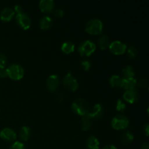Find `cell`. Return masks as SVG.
Returning a JSON list of instances; mask_svg holds the SVG:
<instances>
[{"instance_id": "cell-26", "label": "cell", "mask_w": 149, "mask_h": 149, "mask_svg": "<svg viewBox=\"0 0 149 149\" xmlns=\"http://www.w3.org/2000/svg\"><path fill=\"white\" fill-rule=\"evenodd\" d=\"M125 109H126V105H125V103L122 100L119 99L117 100V102H116V109L117 111H119L123 112L125 110Z\"/></svg>"}, {"instance_id": "cell-22", "label": "cell", "mask_w": 149, "mask_h": 149, "mask_svg": "<svg viewBox=\"0 0 149 149\" xmlns=\"http://www.w3.org/2000/svg\"><path fill=\"white\" fill-rule=\"evenodd\" d=\"M80 126L82 130H88L92 126V119L87 115L83 116L80 122Z\"/></svg>"}, {"instance_id": "cell-21", "label": "cell", "mask_w": 149, "mask_h": 149, "mask_svg": "<svg viewBox=\"0 0 149 149\" xmlns=\"http://www.w3.org/2000/svg\"><path fill=\"white\" fill-rule=\"evenodd\" d=\"M120 140L125 145H128V144L131 143L134 140V135L132 132H130V131H126L122 135H121Z\"/></svg>"}, {"instance_id": "cell-9", "label": "cell", "mask_w": 149, "mask_h": 149, "mask_svg": "<svg viewBox=\"0 0 149 149\" xmlns=\"http://www.w3.org/2000/svg\"><path fill=\"white\" fill-rule=\"evenodd\" d=\"M103 113H104L103 106L100 103H96L91 109H90L87 115L91 119H97L103 116Z\"/></svg>"}, {"instance_id": "cell-6", "label": "cell", "mask_w": 149, "mask_h": 149, "mask_svg": "<svg viewBox=\"0 0 149 149\" xmlns=\"http://www.w3.org/2000/svg\"><path fill=\"white\" fill-rule=\"evenodd\" d=\"M63 84L67 90L71 91H75L79 87L78 81L71 73H68L64 76L63 79Z\"/></svg>"}, {"instance_id": "cell-31", "label": "cell", "mask_w": 149, "mask_h": 149, "mask_svg": "<svg viewBox=\"0 0 149 149\" xmlns=\"http://www.w3.org/2000/svg\"><path fill=\"white\" fill-rule=\"evenodd\" d=\"M55 15L58 17H61L63 16L64 12L62 9H57L55 10V13H54Z\"/></svg>"}, {"instance_id": "cell-28", "label": "cell", "mask_w": 149, "mask_h": 149, "mask_svg": "<svg viewBox=\"0 0 149 149\" xmlns=\"http://www.w3.org/2000/svg\"><path fill=\"white\" fill-rule=\"evenodd\" d=\"M9 149H26V148H25V146L23 143L16 141L10 147Z\"/></svg>"}, {"instance_id": "cell-8", "label": "cell", "mask_w": 149, "mask_h": 149, "mask_svg": "<svg viewBox=\"0 0 149 149\" xmlns=\"http://www.w3.org/2000/svg\"><path fill=\"white\" fill-rule=\"evenodd\" d=\"M109 48L112 53L115 55H122L126 51L127 45L120 41H113L111 42Z\"/></svg>"}, {"instance_id": "cell-30", "label": "cell", "mask_w": 149, "mask_h": 149, "mask_svg": "<svg viewBox=\"0 0 149 149\" xmlns=\"http://www.w3.org/2000/svg\"><path fill=\"white\" fill-rule=\"evenodd\" d=\"M137 85L140 86L141 87H147V86H148V81H147L146 79L143 78L140 79L138 82H137Z\"/></svg>"}, {"instance_id": "cell-19", "label": "cell", "mask_w": 149, "mask_h": 149, "mask_svg": "<svg viewBox=\"0 0 149 149\" xmlns=\"http://www.w3.org/2000/svg\"><path fill=\"white\" fill-rule=\"evenodd\" d=\"M31 128L27 126H23L19 131V137L23 141H26L29 140L31 135Z\"/></svg>"}, {"instance_id": "cell-29", "label": "cell", "mask_w": 149, "mask_h": 149, "mask_svg": "<svg viewBox=\"0 0 149 149\" xmlns=\"http://www.w3.org/2000/svg\"><path fill=\"white\" fill-rule=\"evenodd\" d=\"M7 57L2 53H0V68H5L6 65H7Z\"/></svg>"}, {"instance_id": "cell-15", "label": "cell", "mask_w": 149, "mask_h": 149, "mask_svg": "<svg viewBox=\"0 0 149 149\" xmlns=\"http://www.w3.org/2000/svg\"><path fill=\"white\" fill-rule=\"evenodd\" d=\"M15 15V11L10 7H5L0 13V19L3 21H10Z\"/></svg>"}, {"instance_id": "cell-33", "label": "cell", "mask_w": 149, "mask_h": 149, "mask_svg": "<svg viewBox=\"0 0 149 149\" xmlns=\"http://www.w3.org/2000/svg\"><path fill=\"white\" fill-rule=\"evenodd\" d=\"M15 11L17 14H19V13H23V9L21 5H20V4H16V5H15Z\"/></svg>"}, {"instance_id": "cell-14", "label": "cell", "mask_w": 149, "mask_h": 149, "mask_svg": "<svg viewBox=\"0 0 149 149\" xmlns=\"http://www.w3.org/2000/svg\"><path fill=\"white\" fill-rule=\"evenodd\" d=\"M137 82L138 81L135 78L122 79L121 87L126 90H135V87L137 86Z\"/></svg>"}, {"instance_id": "cell-34", "label": "cell", "mask_w": 149, "mask_h": 149, "mask_svg": "<svg viewBox=\"0 0 149 149\" xmlns=\"http://www.w3.org/2000/svg\"><path fill=\"white\" fill-rule=\"evenodd\" d=\"M143 131H144V132H145V134H146V136H148V132H149V125H148V123H146V124H145V125H144V126H143Z\"/></svg>"}, {"instance_id": "cell-32", "label": "cell", "mask_w": 149, "mask_h": 149, "mask_svg": "<svg viewBox=\"0 0 149 149\" xmlns=\"http://www.w3.org/2000/svg\"><path fill=\"white\" fill-rule=\"evenodd\" d=\"M8 74H7V70L6 68H0V77L1 78H4V77H7Z\"/></svg>"}, {"instance_id": "cell-18", "label": "cell", "mask_w": 149, "mask_h": 149, "mask_svg": "<svg viewBox=\"0 0 149 149\" xmlns=\"http://www.w3.org/2000/svg\"><path fill=\"white\" fill-rule=\"evenodd\" d=\"M97 45L101 49H106V48L109 47V45H110V39L106 34L100 35L98 40H97Z\"/></svg>"}, {"instance_id": "cell-35", "label": "cell", "mask_w": 149, "mask_h": 149, "mask_svg": "<svg viewBox=\"0 0 149 149\" xmlns=\"http://www.w3.org/2000/svg\"><path fill=\"white\" fill-rule=\"evenodd\" d=\"M102 149H117V148L113 145H107L103 147Z\"/></svg>"}, {"instance_id": "cell-24", "label": "cell", "mask_w": 149, "mask_h": 149, "mask_svg": "<svg viewBox=\"0 0 149 149\" xmlns=\"http://www.w3.org/2000/svg\"><path fill=\"white\" fill-rule=\"evenodd\" d=\"M122 77L119 75H112L109 79V83L113 87H121L122 81Z\"/></svg>"}, {"instance_id": "cell-23", "label": "cell", "mask_w": 149, "mask_h": 149, "mask_svg": "<svg viewBox=\"0 0 149 149\" xmlns=\"http://www.w3.org/2000/svg\"><path fill=\"white\" fill-rule=\"evenodd\" d=\"M74 49H75V45L71 41H66L61 46L62 51L66 54H69L74 52Z\"/></svg>"}, {"instance_id": "cell-11", "label": "cell", "mask_w": 149, "mask_h": 149, "mask_svg": "<svg viewBox=\"0 0 149 149\" xmlns=\"http://www.w3.org/2000/svg\"><path fill=\"white\" fill-rule=\"evenodd\" d=\"M123 98L130 103H135L139 100L140 95L138 91L135 90H126L123 94Z\"/></svg>"}, {"instance_id": "cell-13", "label": "cell", "mask_w": 149, "mask_h": 149, "mask_svg": "<svg viewBox=\"0 0 149 149\" xmlns=\"http://www.w3.org/2000/svg\"><path fill=\"white\" fill-rule=\"evenodd\" d=\"M39 8L43 13H50L53 10L55 2L53 0H41L39 1Z\"/></svg>"}, {"instance_id": "cell-2", "label": "cell", "mask_w": 149, "mask_h": 149, "mask_svg": "<svg viewBox=\"0 0 149 149\" xmlns=\"http://www.w3.org/2000/svg\"><path fill=\"white\" fill-rule=\"evenodd\" d=\"M103 25L100 19L94 18L89 20L85 26V31L90 34H100L103 31Z\"/></svg>"}, {"instance_id": "cell-12", "label": "cell", "mask_w": 149, "mask_h": 149, "mask_svg": "<svg viewBox=\"0 0 149 149\" xmlns=\"http://www.w3.org/2000/svg\"><path fill=\"white\" fill-rule=\"evenodd\" d=\"M0 137L1 139L7 141H13L16 139L17 138V134L11 128L6 127L4 128L0 132Z\"/></svg>"}, {"instance_id": "cell-20", "label": "cell", "mask_w": 149, "mask_h": 149, "mask_svg": "<svg viewBox=\"0 0 149 149\" xmlns=\"http://www.w3.org/2000/svg\"><path fill=\"white\" fill-rule=\"evenodd\" d=\"M122 74L123 79L134 78V77H135V71H134L133 67H132L131 65H126L122 69Z\"/></svg>"}, {"instance_id": "cell-3", "label": "cell", "mask_w": 149, "mask_h": 149, "mask_svg": "<svg viewBox=\"0 0 149 149\" xmlns=\"http://www.w3.org/2000/svg\"><path fill=\"white\" fill-rule=\"evenodd\" d=\"M7 74L12 79L19 80L22 79L24 75V69L19 64L13 63L7 68Z\"/></svg>"}, {"instance_id": "cell-1", "label": "cell", "mask_w": 149, "mask_h": 149, "mask_svg": "<svg viewBox=\"0 0 149 149\" xmlns=\"http://www.w3.org/2000/svg\"><path fill=\"white\" fill-rule=\"evenodd\" d=\"M73 111L80 116H85L88 113L90 109V103L87 100L83 98H77L71 104Z\"/></svg>"}, {"instance_id": "cell-25", "label": "cell", "mask_w": 149, "mask_h": 149, "mask_svg": "<svg viewBox=\"0 0 149 149\" xmlns=\"http://www.w3.org/2000/svg\"><path fill=\"white\" fill-rule=\"evenodd\" d=\"M138 52V49L135 46H130L127 49V55L130 58H136Z\"/></svg>"}, {"instance_id": "cell-10", "label": "cell", "mask_w": 149, "mask_h": 149, "mask_svg": "<svg viewBox=\"0 0 149 149\" xmlns=\"http://www.w3.org/2000/svg\"><path fill=\"white\" fill-rule=\"evenodd\" d=\"M46 85L50 92H55L60 85V79L56 74H52L47 79Z\"/></svg>"}, {"instance_id": "cell-5", "label": "cell", "mask_w": 149, "mask_h": 149, "mask_svg": "<svg viewBox=\"0 0 149 149\" xmlns=\"http://www.w3.org/2000/svg\"><path fill=\"white\" fill-rule=\"evenodd\" d=\"M129 119L124 115H116L112 119L111 126L115 130H124L129 125Z\"/></svg>"}, {"instance_id": "cell-17", "label": "cell", "mask_w": 149, "mask_h": 149, "mask_svg": "<svg viewBox=\"0 0 149 149\" xmlns=\"http://www.w3.org/2000/svg\"><path fill=\"white\" fill-rule=\"evenodd\" d=\"M52 24V17H49V16L46 15L42 17L40 19L39 23V26L40 27L41 29L42 30H46L48 29Z\"/></svg>"}, {"instance_id": "cell-27", "label": "cell", "mask_w": 149, "mask_h": 149, "mask_svg": "<svg viewBox=\"0 0 149 149\" xmlns=\"http://www.w3.org/2000/svg\"><path fill=\"white\" fill-rule=\"evenodd\" d=\"M81 65L83 69L85 70V71H88L90 67H91V62L87 59L83 60L81 62Z\"/></svg>"}, {"instance_id": "cell-4", "label": "cell", "mask_w": 149, "mask_h": 149, "mask_svg": "<svg viewBox=\"0 0 149 149\" xmlns=\"http://www.w3.org/2000/svg\"><path fill=\"white\" fill-rule=\"evenodd\" d=\"M95 44L90 40L83 41L78 47L79 52L81 56H89L95 52Z\"/></svg>"}, {"instance_id": "cell-16", "label": "cell", "mask_w": 149, "mask_h": 149, "mask_svg": "<svg viewBox=\"0 0 149 149\" xmlns=\"http://www.w3.org/2000/svg\"><path fill=\"white\" fill-rule=\"evenodd\" d=\"M86 145L89 149H99L100 142L98 139L94 135H90L88 137L86 141Z\"/></svg>"}, {"instance_id": "cell-7", "label": "cell", "mask_w": 149, "mask_h": 149, "mask_svg": "<svg viewBox=\"0 0 149 149\" xmlns=\"http://www.w3.org/2000/svg\"><path fill=\"white\" fill-rule=\"evenodd\" d=\"M15 20L17 24L22 29H24V30H27V29H29L31 27V17H29V15L26 14V13H19V14H17Z\"/></svg>"}, {"instance_id": "cell-36", "label": "cell", "mask_w": 149, "mask_h": 149, "mask_svg": "<svg viewBox=\"0 0 149 149\" xmlns=\"http://www.w3.org/2000/svg\"><path fill=\"white\" fill-rule=\"evenodd\" d=\"M141 149H149V143H144L141 146Z\"/></svg>"}]
</instances>
